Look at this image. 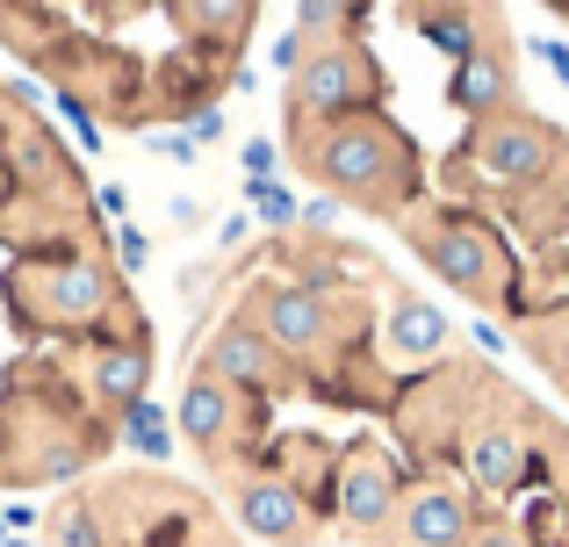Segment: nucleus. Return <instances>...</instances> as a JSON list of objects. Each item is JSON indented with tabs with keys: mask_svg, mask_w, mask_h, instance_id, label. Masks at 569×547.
<instances>
[{
	"mask_svg": "<svg viewBox=\"0 0 569 547\" xmlns=\"http://www.w3.org/2000/svg\"><path fill=\"white\" fill-rule=\"evenodd\" d=\"M116 260H123V274H138V267H152V239H144L138 224H123L116 231Z\"/></svg>",
	"mask_w": 569,
	"mask_h": 547,
	"instance_id": "25",
	"label": "nucleus"
},
{
	"mask_svg": "<svg viewBox=\"0 0 569 547\" xmlns=\"http://www.w3.org/2000/svg\"><path fill=\"white\" fill-rule=\"evenodd\" d=\"M447 94H455V109H461V115H476V123H483V115H505V109H512V65H505L498 43H483L476 58H461L455 80H447Z\"/></svg>",
	"mask_w": 569,
	"mask_h": 547,
	"instance_id": "14",
	"label": "nucleus"
},
{
	"mask_svg": "<svg viewBox=\"0 0 569 547\" xmlns=\"http://www.w3.org/2000/svg\"><path fill=\"white\" fill-rule=\"evenodd\" d=\"M447 353H455V324H447L440 303H426V295H403V303H389L382 317V361L389 367H440Z\"/></svg>",
	"mask_w": 569,
	"mask_h": 547,
	"instance_id": "7",
	"label": "nucleus"
},
{
	"mask_svg": "<svg viewBox=\"0 0 569 547\" xmlns=\"http://www.w3.org/2000/svg\"><path fill=\"white\" fill-rule=\"evenodd\" d=\"M173 433L194 439L202 454H223V439L238 433V389H223V382L194 375L181 389V418H173Z\"/></svg>",
	"mask_w": 569,
	"mask_h": 547,
	"instance_id": "13",
	"label": "nucleus"
},
{
	"mask_svg": "<svg viewBox=\"0 0 569 547\" xmlns=\"http://www.w3.org/2000/svg\"><path fill=\"white\" fill-rule=\"evenodd\" d=\"M43 303H51L58 324H94L101 310L116 303V281H109V267H94V260H58V267L43 274Z\"/></svg>",
	"mask_w": 569,
	"mask_h": 547,
	"instance_id": "12",
	"label": "nucleus"
},
{
	"mask_svg": "<svg viewBox=\"0 0 569 547\" xmlns=\"http://www.w3.org/2000/svg\"><path fill=\"white\" fill-rule=\"evenodd\" d=\"M246 324L274 353H310V346L332 338V310H325V295L303 288V281H267V288L252 295V317Z\"/></svg>",
	"mask_w": 569,
	"mask_h": 547,
	"instance_id": "5",
	"label": "nucleus"
},
{
	"mask_svg": "<svg viewBox=\"0 0 569 547\" xmlns=\"http://www.w3.org/2000/svg\"><path fill=\"white\" fill-rule=\"evenodd\" d=\"M426 43H432V51H447V58L461 65V58H476V51H483V14H476V8L426 14Z\"/></svg>",
	"mask_w": 569,
	"mask_h": 547,
	"instance_id": "16",
	"label": "nucleus"
},
{
	"mask_svg": "<svg viewBox=\"0 0 569 547\" xmlns=\"http://www.w3.org/2000/svg\"><path fill=\"white\" fill-rule=\"evenodd\" d=\"M281 367V353L267 346L252 324H223V332H209V353H202V375L223 382V389H267Z\"/></svg>",
	"mask_w": 569,
	"mask_h": 547,
	"instance_id": "11",
	"label": "nucleus"
},
{
	"mask_svg": "<svg viewBox=\"0 0 569 547\" xmlns=\"http://www.w3.org/2000/svg\"><path fill=\"white\" fill-rule=\"evenodd\" d=\"M476 346H483V353H512V346H505V332H498V324H476Z\"/></svg>",
	"mask_w": 569,
	"mask_h": 547,
	"instance_id": "32",
	"label": "nucleus"
},
{
	"mask_svg": "<svg viewBox=\"0 0 569 547\" xmlns=\"http://www.w3.org/2000/svg\"><path fill=\"white\" fill-rule=\"evenodd\" d=\"M296 224H303V231H332V224H339V195H318L303 216H296Z\"/></svg>",
	"mask_w": 569,
	"mask_h": 547,
	"instance_id": "28",
	"label": "nucleus"
},
{
	"mask_svg": "<svg viewBox=\"0 0 569 547\" xmlns=\"http://www.w3.org/2000/svg\"><path fill=\"white\" fill-rule=\"evenodd\" d=\"M246 173H252V181H274V144H267V138L246 144Z\"/></svg>",
	"mask_w": 569,
	"mask_h": 547,
	"instance_id": "30",
	"label": "nucleus"
},
{
	"mask_svg": "<svg viewBox=\"0 0 569 547\" xmlns=\"http://www.w3.org/2000/svg\"><path fill=\"white\" fill-rule=\"evenodd\" d=\"M181 138L194 144V152H202V144H217V138H223V109H217V101H194V109H188V130H181Z\"/></svg>",
	"mask_w": 569,
	"mask_h": 547,
	"instance_id": "23",
	"label": "nucleus"
},
{
	"mask_svg": "<svg viewBox=\"0 0 569 547\" xmlns=\"http://www.w3.org/2000/svg\"><path fill=\"white\" fill-rule=\"evenodd\" d=\"M569 144L556 138L548 123H533V115L505 109V115H483L469 138V166L483 173L490 188H548V173L562 166Z\"/></svg>",
	"mask_w": 569,
	"mask_h": 547,
	"instance_id": "2",
	"label": "nucleus"
},
{
	"mask_svg": "<svg viewBox=\"0 0 569 547\" xmlns=\"http://www.w3.org/2000/svg\"><path fill=\"white\" fill-rule=\"evenodd\" d=\"M303 166L325 181V195L368 202V210H397L411 195V144L382 123V115H339L318 138H303Z\"/></svg>",
	"mask_w": 569,
	"mask_h": 547,
	"instance_id": "1",
	"label": "nucleus"
},
{
	"mask_svg": "<svg viewBox=\"0 0 569 547\" xmlns=\"http://www.w3.org/2000/svg\"><path fill=\"white\" fill-rule=\"evenodd\" d=\"M181 8L209 29V37H223V43H238V29L252 22V0H181Z\"/></svg>",
	"mask_w": 569,
	"mask_h": 547,
	"instance_id": "19",
	"label": "nucleus"
},
{
	"mask_svg": "<svg viewBox=\"0 0 569 547\" xmlns=\"http://www.w3.org/2000/svg\"><path fill=\"white\" fill-rule=\"evenodd\" d=\"M347 8H353V0H296V22L289 29L325 51V43H339V29H347Z\"/></svg>",
	"mask_w": 569,
	"mask_h": 547,
	"instance_id": "18",
	"label": "nucleus"
},
{
	"mask_svg": "<svg viewBox=\"0 0 569 547\" xmlns=\"http://www.w3.org/2000/svg\"><path fill=\"white\" fill-rule=\"evenodd\" d=\"M533 58H548V72L569 87V43H556V37H533Z\"/></svg>",
	"mask_w": 569,
	"mask_h": 547,
	"instance_id": "29",
	"label": "nucleus"
},
{
	"mask_svg": "<svg viewBox=\"0 0 569 547\" xmlns=\"http://www.w3.org/2000/svg\"><path fill=\"white\" fill-rule=\"evenodd\" d=\"M556 476H562V505H569V447H562V468H556Z\"/></svg>",
	"mask_w": 569,
	"mask_h": 547,
	"instance_id": "34",
	"label": "nucleus"
},
{
	"mask_svg": "<svg viewBox=\"0 0 569 547\" xmlns=\"http://www.w3.org/2000/svg\"><path fill=\"white\" fill-rule=\"evenodd\" d=\"M51 547H109V534L94 526V511H87V505H66L51 519Z\"/></svg>",
	"mask_w": 569,
	"mask_h": 547,
	"instance_id": "21",
	"label": "nucleus"
},
{
	"mask_svg": "<svg viewBox=\"0 0 569 547\" xmlns=\"http://www.w3.org/2000/svg\"><path fill=\"white\" fill-rule=\"evenodd\" d=\"M80 468H87V447H80V439H58V447H37L29 476H43V483H72Z\"/></svg>",
	"mask_w": 569,
	"mask_h": 547,
	"instance_id": "22",
	"label": "nucleus"
},
{
	"mask_svg": "<svg viewBox=\"0 0 569 547\" xmlns=\"http://www.w3.org/2000/svg\"><path fill=\"white\" fill-rule=\"evenodd\" d=\"M231 505H238V526L260 534V540H310V505H303V490L281 483V476H246Z\"/></svg>",
	"mask_w": 569,
	"mask_h": 547,
	"instance_id": "10",
	"label": "nucleus"
},
{
	"mask_svg": "<svg viewBox=\"0 0 569 547\" xmlns=\"http://www.w3.org/2000/svg\"><path fill=\"white\" fill-rule=\"evenodd\" d=\"M144 152H159V159H173V166H188L194 144L181 138V130H144Z\"/></svg>",
	"mask_w": 569,
	"mask_h": 547,
	"instance_id": "26",
	"label": "nucleus"
},
{
	"mask_svg": "<svg viewBox=\"0 0 569 547\" xmlns=\"http://www.w3.org/2000/svg\"><path fill=\"white\" fill-rule=\"evenodd\" d=\"M332 547H353V540H332Z\"/></svg>",
	"mask_w": 569,
	"mask_h": 547,
	"instance_id": "35",
	"label": "nucleus"
},
{
	"mask_svg": "<svg viewBox=\"0 0 569 547\" xmlns=\"http://www.w3.org/2000/svg\"><path fill=\"white\" fill-rule=\"evenodd\" d=\"M418 260H426L440 281H455L461 295H498L505 288V260H498V239L461 216H440V224H418Z\"/></svg>",
	"mask_w": 569,
	"mask_h": 547,
	"instance_id": "4",
	"label": "nucleus"
},
{
	"mask_svg": "<svg viewBox=\"0 0 569 547\" xmlns=\"http://www.w3.org/2000/svg\"><path fill=\"white\" fill-rule=\"evenodd\" d=\"M332 519L353 526V534L389 526V519H397V468L376 462V454L347 462V468H339V483H332Z\"/></svg>",
	"mask_w": 569,
	"mask_h": 547,
	"instance_id": "9",
	"label": "nucleus"
},
{
	"mask_svg": "<svg viewBox=\"0 0 569 547\" xmlns=\"http://www.w3.org/2000/svg\"><path fill=\"white\" fill-rule=\"evenodd\" d=\"M426 8H432V14H447V8H476V0H426Z\"/></svg>",
	"mask_w": 569,
	"mask_h": 547,
	"instance_id": "33",
	"label": "nucleus"
},
{
	"mask_svg": "<svg viewBox=\"0 0 569 547\" xmlns=\"http://www.w3.org/2000/svg\"><path fill=\"white\" fill-rule=\"evenodd\" d=\"M376 65H368V51H353V43H325V51L303 58V72H296V115H310V123H339V115L368 109L376 101Z\"/></svg>",
	"mask_w": 569,
	"mask_h": 547,
	"instance_id": "3",
	"label": "nucleus"
},
{
	"mask_svg": "<svg viewBox=\"0 0 569 547\" xmlns=\"http://www.w3.org/2000/svg\"><path fill=\"white\" fill-rule=\"evenodd\" d=\"M87 382H94V396L101 404H138L144 396V382H152V346L144 338H130V346H101L94 361H87Z\"/></svg>",
	"mask_w": 569,
	"mask_h": 547,
	"instance_id": "15",
	"label": "nucleus"
},
{
	"mask_svg": "<svg viewBox=\"0 0 569 547\" xmlns=\"http://www.w3.org/2000/svg\"><path fill=\"white\" fill-rule=\"evenodd\" d=\"M123 439L144 454V462H173V439H181V433L167 425V411H159V404H144V396H138V404H123Z\"/></svg>",
	"mask_w": 569,
	"mask_h": 547,
	"instance_id": "17",
	"label": "nucleus"
},
{
	"mask_svg": "<svg viewBox=\"0 0 569 547\" xmlns=\"http://www.w3.org/2000/svg\"><path fill=\"white\" fill-rule=\"evenodd\" d=\"M562 389H569V382H562Z\"/></svg>",
	"mask_w": 569,
	"mask_h": 547,
	"instance_id": "36",
	"label": "nucleus"
},
{
	"mask_svg": "<svg viewBox=\"0 0 569 547\" xmlns=\"http://www.w3.org/2000/svg\"><path fill=\"white\" fill-rule=\"evenodd\" d=\"M303 58H310V43L296 37V29H281V37H274V65H281V72L296 80V72H303Z\"/></svg>",
	"mask_w": 569,
	"mask_h": 547,
	"instance_id": "27",
	"label": "nucleus"
},
{
	"mask_svg": "<svg viewBox=\"0 0 569 547\" xmlns=\"http://www.w3.org/2000/svg\"><path fill=\"white\" fill-rule=\"evenodd\" d=\"M461 468H469V483L483 497H512L533 483V433L519 418H498L483 425V433L469 439V454H461Z\"/></svg>",
	"mask_w": 569,
	"mask_h": 547,
	"instance_id": "8",
	"label": "nucleus"
},
{
	"mask_svg": "<svg viewBox=\"0 0 569 547\" xmlns=\"http://www.w3.org/2000/svg\"><path fill=\"white\" fill-rule=\"evenodd\" d=\"M476 505L455 483H418L411 497H397V540L403 547H469Z\"/></svg>",
	"mask_w": 569,
	"mask_h": 547,
	"instance_id": "6",
	"label": "nucleus"
},
{
	"mask_svg": "<svg viewBox=\"0 0 569 547\" xmlns=\"http://www.w3.org/2000/svg\"><path fill=\"white\" fill-rule=\"evenodd\" d=\"M246 195H252V216H260V224H274V231H289L296 216H303V210H296V195H289L281 181H246Z\"/></svg>",
	"mask_w": 569,
	"mask_h": 547,
	"instance_id": "20",
	"label": "nucleus"
},
{
	"mask_svg": "<svg viewBox=\"0 0 569 547\" xmlns=\"http://www.w3.org/2000/svg\"><path fill=\"white\" fill-rule=\"evenodd\" d=\"M469 547H533V534H527V526H512V519H483L469 534Z\"/></svg>",
	"mask_w": 569,
	"mask_h": 547,
	"instance_id": "24",
	"label": "nucleus"
},
{
	"mask_svg": "<svg viewBox=\"0 0 569 547\" xmlns=\"http://www.w3.org/2000/svg\"><path fill=\"white\" fill-rule=\"evenodd\" d=\"M548 195H556V210L569 216V152H562V166H556V173H548Z\"/></svg>",
	"mask_w": 569,
	"mask_h": 547,
	"instance_id": "31",
	"label": "nucleus"
}]
</instances>
